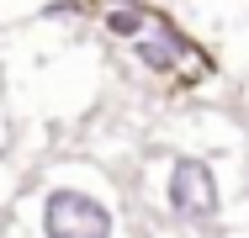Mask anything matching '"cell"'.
Segmentation results:
<instances>
[{"instance_id":"6da1fadb","label":"cell","mask_w":249,"mask_h":238,"mask_svg":"<svg viewBox=\"0 0 249 238\" xmlns=\"http://www.w3.org/2000/svg\"><path fill=\"white\" fill-rule=\"evenodd\" d=\"M37 238H117V206L96 186L48 180L37 196Z\"/></svg>"},{"instance_id":"7a4b0ae2","label":"cell","mask_w":249,"mask_h":238,"mask_svg":"<svg viewBox=\"0 0 249 238\" xmlns=\"http://www.w3.org/2000/svg\"><path fill=\"white\" fill-rule=\"evenodd\" d=\"M164 206L191 222V228H212L217 212H223V186H217V170L196 159V153H180L170 159V175H164Z\"/></svg>"},{"instance_id":"3957f363","label":"cell","mask_w":249,"mask_h":238,"mask_svg":"<svg viewBox=\"0 0 249 238\" xmlns=\"http://www.w3.org/2000/svg\"><path fill=\"white\" fill-rule=\"evenodd\" d=\"M149 16L154 11L143 5V0H133V5H106V11H101V32L117 37V43H133V37L149 27Z\"/></svg>"},{"instance_id":"277c9868","label":"cell","mask_w":249,"mask_h":238,"mask_svg":"<svg viewBox=\"0 0 249 238\" xmlns=\"http://www.w3.org/2000/svg\"><path fill=\"white\" fill-rule=\"evenodd\" d=\"M106 5H133V0H106Z\"/></svg>"}]
</instances>
